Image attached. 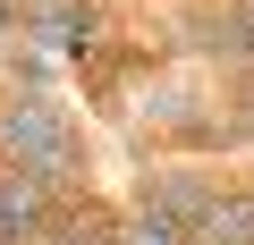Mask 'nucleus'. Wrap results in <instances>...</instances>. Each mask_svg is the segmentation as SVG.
<instances>
[{
	"label": "nucleus",
	"mask_w": 254,
	"mask_h": 245,
	"mask_svg": "<svg viewBox=\"0 0 254 245\" xmlns=\"http://www.w3.org/2000/svg\"><path fill=\"white\" fill-rule=\"evenodd\" d=\"M26 26V0H0V34H17Z\"/></svg>",
	"instance_id": "9b49d317"
},
{
	"label": "nucleus",
	"mask_w": 254,
	"mask_h": 245,
	"mask_svg": "<svg viewBox=\"0 0 254 245\" xmlns=\"http://www.w3.org/2000/svg\"><path fill=\"white\" fill-rule=\"evenodd\" d=\"M51 245H127V203L102 195V186L68 195V203L51 211Z\"/></svg>",
	"instance_id": "423d86ee"
},
{
	"label": "nucleus",
	"mask_w": 254,
	"mask_h": 245,
	"mask_svg": "<svg viewBox=\"0 0 254 245\" xmlns=\"http://www.w3.org/2000/svg\"><path fill=\"white\" fill-rule=\"evenodd\" d=\"M170 51L187 68H212V76H246L254 68V34H246V9L237 0H178L170 9Z\"/></svg>",
	"instance_id": "7ed1b4c3"
},
{
	"label": "nucleus",
	"mask_w": 254,
	"mask_h": 245,
	"mask_svg": "<svg viewBox=\"0 0 254 245\" xmlns=\"http://www.w3.org/2000/svg\"><path fill=\"white\" fill-rule=\"evenodd\" d=\"M0 169H26L60 195H85L93 186V136L60 93L0 85Z\"/></svg>",
	"instance_id": "f257e3e1"
},
{
	"label": "nucleus",
	"mask_w": 254,
	"mask_h": 245,
	"mask_svg": "<svg viewBox=\"0 0 254 245\" xmlns=\"http://www.w3.org/2000/svg\"><path fill=\"white\" fill-rule=\"evenodd\" d=\"M26 245H51V228H43V237H26Z\"/></svg>",
	"instance_id": "ddd939ff"
},
{
	"label": "nucleus",
	"mask_w": 254,
	"mask_h": 245,
	"mask_svg": "<svg viewBox=\"0 0 254 245\" xmlns=\"http://www.w3.org/2000/svg\"><path fill=\"white\" fill-rule=\"evenodd\" d=\"M127 245H195V228L153 211V203H127Z\"/></svg>",
	"instance_id": "1a4fd4ad"
},
{
	"label": "nucleus",
	"mask_w": 254,
	"mask_h": 245,
	"mask_svg": "<svg viewBox=\"0 0 254 245\" xmlns=\"http://www.w3.org/2000/svg\"><path fill=\"white\" fill-rule=\"evenodd\" d=\"M195 245H254V178L229 169V186L212 195V211L195 220Z\"/></svg>",
	"instance_id": "6e6552de"
},
{
	"label": "nucleus",
	"mask_w": 254,
	"mask_h": 245,
	"mask_svg": "<svg viewBox=\"0 0 254 245\" xmlns=\"http://www.w3.org/2000/svg\"><path fill=\"white\" fill-rule=\"evenodd\" d=\"M229 186V161H203V152H153L144 169H136V186H127V203H153V211H170V220H203L212 211V195Z\"/></svg>",
	"instance_id": "20e7f679"
},
{
	"label": "nucleus",
	"mask_w": 254,
	"mask_h": 245,
	"mask_svg": "<svg viewBox=\"0 0 254 245\" xmlns=\"http://www.w3.org/2000/svg\"><path fill=\"white\" fill-rule=\"evenodd\" d=\"M60 203H68L60 186H43V178H26V169H0V245H26V237H43Z\"/></svg>",
	"instance_id": "0eeeda50"
},
{
	"label": "nucleus",
	"mask_w": 254,
	"mask_h": 245,
	"mask_svg": "<svg viewBox=\"0 0 254 245\" xmlns=\"http://www.w3.org/2000/svg\"><path fill=\"white\" fill-rule=\"evenodd\" d=\"M246 178H254V152H246Z\"/></svg>",
	"instance_id": "4468645a"
},
{
	"label": "nucleus",
	"mask_w": 254,
	"mask_h": 245,
	"mask_svg": "<svg viewBox=\"0 0 254 245\" xmlns=\"http://www.w3.org/2000/svg\"><path fill=\"white\" fill-rule=\"evenodd\" d=\"M127 110H136V127L153 136V152H203V161H220V152L237 144L229 93H220L212 68H153Z\"/></svg>",
	"instance_id": "f03ea898"
},
{
	"label": "nucleus",
	"mask_w": 254,
	"mask_h": 245,
	"mask_svg": "<svg viewBox=\"0 0 254 245\" xmlns=\"http://www.w3.org/2000/svg\"><path fill=\"white\" fill-rule=\"evenodd\" d=\"M237 9H246V34H254V0H237Z\"/></svg>",
	"instance_id": "f8f14e48"
},
{
	"label": "nucleus",
	"mask_w": 254,
	"mask_h": 245,
	"mask_svg": "<svg viewBox=\"0 0 254 245\" xmlns=\"http://www.w3.org/2000/svg\"><path fill=\"white\" fill-rule=\"evenodd\" d=\"M17 34L76 68V59H93V51L119 34V17H110V0H26V26H17Z\"/></svg>",
	"instance_id": "39448f33"
},
{
	"label": "nucleus",
	"mask_w": 254,
	"mask_h": 245,
	"mask_svg": "<svg viewBox=\"0 0 254 245\" xmlns=\"http://www.w3.org/2000/svg\"><path fill=\"white\" fill-rule=\"evenodd\" d=\"M220 93H229V127H237V144L254 152V68H246V76H220Z\"/></svg>",
	"instance_id": "9d476101"
}]
</instances>
